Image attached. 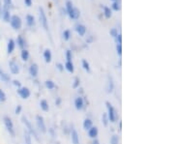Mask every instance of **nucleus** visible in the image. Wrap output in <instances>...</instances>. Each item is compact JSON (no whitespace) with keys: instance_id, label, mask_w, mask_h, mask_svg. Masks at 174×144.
Wrapping results in <instances>:
<instances>
[{"instance_id":"1","label":"nucleus","mask_w":174,"mask_h":144,"mask_svg":"<svg viewBox=\"0 0 174 144\" xmlns=\"http://www.w3.org/2000/svg\"><path fill=\"white\" fill-rule=\"evenodd\" d=\"M3 124L5 126V129L7 130V132L9 133V134L12 138H14V136H16V131H14V123L11 117L7 116V115L3 116Z\"/></svg>"},{"instance_id":"2","label":"nucleus","mask_w":174,"mask_h":144,"mask_svg":"<svg viewBox=\"0 0 174 144\" xmlns=\"http://www.w3.org/2000/svg\"><path fill=\"white\" fill-rule=\"evenodd\" d=\"M106 109H107L106 115L108 117V120H110V122H111V123H114V122H116L118 119L117 112H116L113 105L110 102H106Z\"/></svg>"},{"instance_id":"3","label":"nucleus","mask_w":174,"mask_h":144,"mask_svg":"<svg viewBox=\"0 0 174 144\" xmlns=\"http://www.w3.org/2000/svg\"><path fill=\"white\" fill-rule=\"evenodd\" d=\"M21 120H23V123L25 125L26 131H27L29 134H30L31 135H33L34 138H36V140H38V141H39V135H38L37 132H36V130L34 129V127H33V125H32L31 122L29 121V120L27 119V117H25V116H23V117H21Z\"/></svg>"},{"instance_id":"4","label":"nucleus","mask_w":174,"mask_h":144,"mask_svg":"<svg viewBox=\"0 0 174 144\" xmlns=\"http://www.w3.org/2000/svg\"><path fill=\"white\" fill-rule=\"evenodd\" d=\"M10 24L12 26L13 29L14 30H19L21 28V25H23V21H21V19L17 16V15H14L11 17L10 19Z\"/></svg>"},{"instance_id":"5","label":"nucleus","mask_w":174,"mask_h":144,"mask_svg":"<svg viewBox=\"0 0 174 144\" xmlns=\"http://www.w3.org/2000/svg\"><path fill=\"white\" fill-rule=\"evenodd\" d=\"M36 123H37V127L40 130L41 133L46 134L48 132V129H47L45 120H44L43 116H41V115H36Z\"/></svg>"},{"instance_id":"6","label":"nucleus","mask_w":174,"mask_h":144,"mask_svg":"<svg viewBox=\"0 0 174 144\" xmlns=\"http://www.w3.org/2000/svg\"><path fill=\"white\" fill-rule=\"evenodd\" d=\"M39 16H40V21L43 25V27L45 28L46 30L48 29V19H47V16H46V13L44 11V9L42 7L39 8Z\"/></svg>"},{"instance_id":"7","label":"nucleus","mask_w":174,"mask_h":144,"mask_svg":"<svg viewBox=\"0 0 174 144\" xmlns=\"http://www.w3.org/2000/svg\"><path fill=\"white\" fill-rule=\"evenodd\" d=\"M17 92H18L19 96L21 99H23V100L28 99L29 97H30V95H31L30 90H29L27 87H23V86H21V87H19V88H18Z\"/></svg>"},{"instance_id":"8","label":"nucleus","mask_w":174,"mask_h":144,"mask_svg":"<svg viewBox=\"0 0 174 144\" xmlns=\"http://www.w3.org/2000/svg\"><path fill=\"white\" fill-rule=\"evenodd\" d=\"M9 68H10V72H11L13 75H18L19 73V64L16 61H14V59L9 62Z\"/></svg>"},{"instance_id":"9","label":"nucleus","mask_w":174,"mask_h":144,"mask_svg":"<svg viewBox=\"0 0 174 144\" xmlns=\"http://www.w3.org/2000/svg\"><path fill=\"white\" fill-rule=\"evenodd\" d=\"M74 105H75V107H76V109L77 110H82L83 109V107H84V100H83V98L82 97H77L76 99H75V103H74Z\"/></svg>"},{"instance_id":"10","label":"nucleus","mask_w":174,"mask_h":144,"mask_svg":"<svg viewBox=\"0 0 174 144\" xmlns=\"http://www.w3.org/2000/svg\"><path fill=\"white\" fill-rule=\"evenodd\" d=\"M29 74L32 77H36L39 74V66L36 63L31 64V66L29 67Z\"/></svg>"},{"instance_id":"11","label":"nucleus","mask_w":174,"mask_h":144,"mask_svg":"<svg viewBox=\"0 0 174 144\" xmlns=\"http://www.w3.org/2000/svg\"><path fill=\"white\" fill-rule=\"evenodd\" d=\"M71 139L72 144H79V135L75 129H72L71 131Z\"/></svg>"},{"instance_id":"12","label":"nucleus","mask_w":174,"mask_h":144,"mask_svg":"<svg viewBox=\"0 0 174 144\" xmlns=\"http://www.w3.org/2000/svg\"><path fill=\"white\" fill-rule=\"evenodd\" d=\"M14 47H16V41L13 39H10L8 41V44H7V53L12 54L14 50Z\"/></svg>"},{"instance_id":"13","label":"nucleus","mask_w":174,"mask_h":144,"mask_svg":"<svg viewBox=\"0 0 174 144\" xmlns=\"http://www.w3.org/2000/svg\"><path fill=\"white\" fill-rule=\"evenodd\" d=\"M87 133H88V136L90 138H93V139H95L97 136H98V134H99V130L97 127H92L90 128L88 131H87Z\"/></svg>"},{"instance_id":"14","label":"nucleus","mask_w":174,"mask_h":144,"mask_svg":"<svg viewBox=\"0 0 174 144\" xmlns=\"http://www.w3.org/2000/svg\"><path fill=\"white\" fill-rule=\"evenodd\" d=\"M69 17L72 19H77L79 18V16H81V12L78 11V9L77 8H72L69 13H68Z\"/></svg>"},{"instance_id":"15","label":"nucleus","mask_w":174,"mask_h":144,"mask_svg":"<svg viewBox=\"0 0 174 144\" xmlns=\"http://www.w3.org/2000/svg\"><path fill=\"white\" fill-rule=\"evenodd\" d=\"M1 17H2V19L5 21V23H10V19H11V17H12L11 13H10V10L2 9Z\"/></svg>"},{"instance_id":"16","label":"nucleus","mask_w":174,"mask_h":144,"mask_svg":"<svg viewBox=\"0 0 174 144\" xmlns=\"http://www.w3.org/2000/svg\"><path fill=\"white\" fill-rule=\"evenodd\" d=\"M16 44L18 45V47L21 49H24L25 46H26V42L24 40V38L21 35L18 36V38H17V41H16Z\"/></svg>"},{"instance_id":"17","label":"nucleus","mask_w":174,"mask_h":144,"mask_svg":"<svg viewBox=\"0 0 174 144\" xmlns=\"http://www.w3.org/2000/svg\"><path fill=\"white\" fill-rule=\"evenodd\" d=\"M44 59L47 63H50L52 62V51H50V49L47 48L45 49V51H44Z\"/></svg>"},{"instance_id":"18","label":"nucleus","mask_w":174,"mask_h":144,"mask_svg":"<svg viewBox=\"0 0 174 144\" xmlns=\"http://www.w3.org/2000/svg\"><path fill=\"white\" fill-rule=\"evenodd\" d=\"M76 31L77 32V34L79 36H81L82 37V36H84L86 34V27L83 24H77L76 26Z\"/></svg>"},{"instance_id":"19","label":"nucleus","mask_w":174,"mask_h":144,"mask_svg":"<svg viewBox=\"0 0 174 144\" xmlns=\"http://www.w3.org/2000/svg\"><path fill=\"white\" fill-rule=\"evenodd\" d=\"M40 107H41V109H42L43 111L48 112V111L49 110V105H48V101L45 100V99L41 100V102H40Z\"/></svg>"},{"instance_id":"20","label":"nucleus","mask_w":174,"mask_h":144,"mask_svg":"<svg viewBox=\"0 0 174 144\" xmlns=\"http://www.w3.org/2000/svg\"><path fill=\"white\" fill-rule=\"evenodd\" d=\"M0 80H1L2 81H4V82H9L11 80L10 76L7 75L1 68H0Z\"/></svg>"},{"instance_id":"21","label":"nucleus","mask_w":174,"mask_h":144,"mask_svg":"<svg viewBox=\"0 0 174 144\" xmlns=\"http://www.w3.org/2000/svg\"><path fill=\"white\" fill-rule=\"evenodd\" d=\"M107 80H108V81H107L106 91H107V93H111L114 89V82H113V80H112L111 76H108Z\"/></svg>"},{"instance_id":"22","label":"nucleus","mask_w":174,"mask_h":144,"mask_svg":"<svg viewBox=\"0 0 174 144\" xmlns=\"http://www.w3.org/2000/svg\"><path fill=\"white\" fill-rule=\"evenodd\" d=\"M83 129L86 130V131H88L90 128L93 127V121L89 118H85L84 121H83Z\"/></svg>"},{"instance_id":"23","label":"nucleus","mask_w":174,"mask_h":144,"mask_svg":"<svg viewBox=\"0 0 174 144\" xmlns=\"http://www.w3.org/2000/svg\"><path fill=\"white\" fill-rule=\"evenodd\" d=\"M64 68L66 69L69 73H71V74H72L75 72V67H74V64H72V62H66L65 63V65H64Z\"/></svg>"},{"instance_id":"24","label":"nucleus","mask_w":174,"mask_h":144,"mask_svg":"<svg viewBox=\"0 0 174 144\" xmlns=\"http://www.w3.org/2000/svg\"><path fill=\"white\" fill-rule=\"evenodd\" d=\"M26 23L28 26H34L35 25V18L32 15H27L25 18Z\"/></svg>"},{"instance_id":"25","label":"nucleus","mask_w":174,"mask_h":144,"mask_svg":"<svg viewBox=\"0 0 174 144\" xmlns=\"http://www.w3.org/2000/svg\"><path fill=\"white\" fill-rule=\"evenodd\" d=\"M29 56H30V54H29V51L27 49H21V52H20V57L21 59H23V61H27L29 59Z\"/></svg>"},{"instance_id":"26","label":"nucleus","mask_w":174,"mask_h":144,"mask_svg":"<svg viewBox=\"0 0 174 144\" xmlns=\"http://www.w3.org/2000/svg\"><path fill=\"white\" fill-rule=\"evenodd\" d=\"M104 16L106 19H110L112 16V11L110 8H108V7H104Z\"/></svg>"},{"instance_id":"27","label":"nucleus","mask_w":174,"mask_h":144,"mask_svg":"<svg viewBox=\"0 0 174 144\" xmlns=\"http://www.w3.org/2000/svg\"><path fill=\"white\" fill-rule=\"evenodd\" d=\"M45 86H46V87H47L48 90H52V89L55 88V83H54V81H52V80H48L45 81Z\"/></svg>"},{"instance_id":"28","label":"nucleus","mask_w":174,"mask_h":144,"mask_svg":"<svg viewBox=\"0 0 174 144\" xmlns=\"http://www.w3.org/2000/svg\"><path fill=\"white\" fill-rule=\"evenodd\" d=\"M24 140L25 144H32V138H31V134H29L26 130L24 131Z\"/></svg>"},{"instance_id":"29","label":"nucleus","mask_w":174,"mask_h":144,"mask_svg":"<svg viewBox=\"0 0 174 144\" xmlns=\"http://www.w3.org/2000/svg\"><path fill=\"white\" fill-rule=\"evenodd\" d=\"M81 64H82V68L87 72V73H89V72L91 71V69H90V64H89V62L87 61V60H85V59H83L82 60V62H81Z\"/></svg>"},{"instance_id":"30","label":"nucleus","mask_w":174,"mask_h":144,"mask_svg":"<svg viewBox=\"0 0 174 144\" xmlns=\"http://www.w3.org/2000/svg\"><path fill=\"white\" fill-rule=\"evenodd\" d=\"M12 5H13V0H4V6H3V9L11 10Z\"/></svg>"},{"instance_id":"31","label":"nucleus","mask_w":174,"mask_h":144,"mask_svg":"<svg viewBox=\"0 0 174 144\" xmlns=\"http://www.w3.org/2000/svg\"><path fill=\"white\" fill-rule=\"evenodd\" d=\"M6 100H7V95H6V93L0 88V104H2V103H5L6 102Z\"/></svg>"},{"instance_id":"32","label":"nucleus","mask_w":174,"mask_h":144,"mask_svg":"<svg viewBox=\"0 0 174 144\" xmlns=\"http://www.w3.org/2000/svg\"><path fill=\"white\" fill-rule=\"evenodd\" d=\"M110 144H119V136L117 134H113L110 138Z\"/></svg>"},{"instance_id":"33","label":"nucleus","mask_w":174,"mask_h":144,"mask_svg":"<svg viewBox=\"0 0 174 144\" xmlns=\"http://www.w3.org/2000/svg\"><path fill=\"white\" fill-rule=\"evenodd\" d=\"M102 122H103V124H104L105 127H107L108 123H110V120H108V117H107L106 113L103 114V116H102Z\"/></svg>"},{"instance_id":"34","label":"nucleus","mask_w":174,"mask_h":144,"mask_svg":"<svg viewBox=\"0 0 174 144\" xmlns=\"http://www.w3.org/2000/svg\"><path fill=\"white\" fill-rule=\"evenodd\" d=\"M71 38V31L70 30H64L63 32V39L65 41H68Z\"/></svg>"},{"instance_id":"35","label":"nucleus","mask_w":174,"mask_h":144,"mask_svg":"<svg viewBox=\"0 0 174 144\" xmlns=\"http://www.w3.org/2000/svg\"><path fill=\"white\" fill-rule=\"evenodd\" d=\"M120 4H119V2H113L112 4H111V9L113 10V11H119L120 10Z\"/></svg>"},{"instance_id":"36","label":"nucleus","mask_w":174,"mask_h":144,"mask_svg":"<svg viewBox=\"0 0 174 144\" xmlns=\"http://www.w3.org/2000/svg\"><path fill=\"white\" fill-rule=\"evenodd\" d=\"M72 8H74V6H72V1H70V0H69V1L66 2V12H67V14H68Z\"/></svg>"},{"instance_id":"37","label":"nucleus","mask_w":174,"mask_h":144,"mask_svg":"<svg viewBox=\"0 0 174 144\" xmlns=\"http://www.w3.org/2000/svg\"><path fill=\"white\" fill-rule=\"evenodd\" d=\"M66 59L68 62H72V51L70 49H68L66 51Z\"/></svg>"},{"instance_id":"38","label":"nucleus","mask_w":174,"mask_h":144,"mask_svg":"<svg viewBox=\"0 0 174 144\" xmlns=\"http://www.w3.org/2000/svg\"><path fill=\"white\" fill-rule=\"evenodd\" d=\"M79 83H81V80H79V78H78V77H75L74 83H72V88L77 89L78 86H79Z\"/></svg>"},{"instance_id":"39","label":"nucleus","mask_w":174,"mask_h":144,"mask_svg":"<svg viewBox=\"0 0 174 144\" xmlns=\"http://www.w3.org/2000/svg\"><path fill=\"white\" fill-rule=\"evenodd\" d=\"M110 36H112L113 38H115L116 36L118 35V30L116 29V28H112V29H110Z\"/></svg>"},{"instance_id":"40","label":"nucleus","mask_w":174,"mask_h":144,"mask_svg":"<svg viewBox=\"0 0 174 144\" xmlns=\"http://www.w3.org/2000/svg\"><path fill=\"white\" fill-rule=\"evenodd\" d=\"M116 51H117V54L119 56L122 55V45L121 44H117V46H116Z\"/></svg>"},{"instance_id":"41","label":"nucleus","mask_w":174,"mask_h":144,"mask_svg":"<svg viewBox=\"0 0 174 144\" xmlns=\"http://www.w3.org/2000/svg\"><path fill=\"white\" fill-rule=\"evenodd\" d=\"M21 110H23V107H21L20 105H18V106L16 107V109H14V113H16V114H20Z\"/></svg>"},{"instance_id":"42","label":"nucleus","mask_w":174,"mask_h":144,"mask_svg":"<svg viewBox=\"0 0 174 144\" xmlns=\"http://www.w3.org/2000/svg\"><path fill=\"white\" fill-rule=\"evenodd\" d=\"M115 40H116V43H117V44H122V35L118 34L115 37Z\"/></svg>"},{"instance_id":"43","label":"nucleus","mask_w":174,"mask_h":144,"mask_svg":"<svg viewBox=\"0 0 174 144\" xmlns=\"http://www.w3.org/2000/svg\"><path fill=\"white\" fill-rule=\"evenodd\" d=\"M56 68L59 70L60 72H62V71L64 70V65L61 64V63H57V64H56Z\"/></svg>"},{"instance_id":"44","label":"nucleus","mask_w":174,"mask_h":144,"mask_svg":"<svg viewBox=\"0 0 174 144\" xmlns=\"http://www.w3.org/2000/svg\"><path fill=\"white\" fill-rule=\"evenodd\" d=\"M13 84H14V86H17V87H18V88L21 87V84H20V82H19V80H13Z\"/></svg>"},{"instance_id":"45","label":"nucleus","mask_w":174,"mask_h":144,"mask_svg":"<svg viewBox=\"0 0 174 144\" xmlns=\"http://www.w3.org/2000/svg\"><path fill=\"white\" fill-rule=\"evenodd\" d=\"M61 102H62L61 98H59V97H58V98L56 99V101H55V105H58V106H59V105H61Z\"/></svg>"},{"instance_id":"46","label":"nucleus","mask_w":174,"mask_h":144,"mask_svg":"<svg viewBox=\"0 0 174 144\" xmlns=\"http://www.w3.org/2000/svg\"><path fill=\"white\" fill-rule=\"evenodd\" d=\"M24 4L27 7H30L32 5V0H24Z\"/></svg>"},{"instance_id":"47","label":"nucleus","mask_w":174,"mask_h":144,"mask_svg":"<svg viewBox=\"0 0 174 144\" xmlns=\"http://www.w3.org/2000/svg\"><path fill=\"white\" fill-rule=\"evenodd\" d=\"M92 41H93V37H92V36H89V38L86 40V42L88 43V44H89V43H91Z\"/></svg>"},{"instance_id":"48","label":"nucleus","mask_w":174,"mask_h":144,"mask_svg":"<svg viewBox=\"0 0 174 144\" xmlns=\"http://www.w3.org/2000/svg\"><path fill=\"white\" fill-rule=\"evenodd\" d=\"M1 13H2V5H1V0H0V17H1Z\"/></svg>"},{"instance_id":"49","label":"nucleus","mask_w":174,"mask_h":144,"mask_svg":"<svg viewBox=\"0 0 174 144\" xmlns=\"http://www.w3.org/2000/svg\"><path fill=\"white\" fill-rule=\"evenodd\" d=\"M92 144H100V142L97 140V139H94V141H93V143Z\"/></svg>"},{"instance_id":"50","label":"nucleus","mask_w":174,"mask_h":144,"mask_svg":"<svg viewBox=\"0 0 174 144\" xmlns=\"http://www.w3.org/2000/svg\"><path fill=\"white\" fill-rule=\"evenodd\" d=\"M111 1H113V2H118L119 0H111Z\"/></svg>"},{"instance_id":"51","label":"nucleus","mask_w":174,"mask_h":144,"mask_svg":"<svg viewBox=\"0 0 174 144\" xmlns=\"http://www.w3.org/2000/svg\"><path fill=\"white\" fill-rule=\"evenodd\" d=\"M0 39H1V36H0Z\"/></svg>"}]
</instances>
